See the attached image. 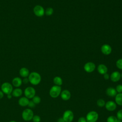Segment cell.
Wrapping results in <instances>:
<instances>
[{
    "mask_svg": "<svg viewBox=\"0 0 122 122\" xmlns=\"http://www.w3.org/2000/svg\"><path fill=\"white\" fill-rule=\"evenodd\" d=\"M117 122H122V121H121V120H119V119H118V120H117Z\"/></svg>",
    "mask_w": 122,
    "mask_h": 122,
    "instance_id": "8d00e7d4",
    "label": "cell"
},
{
    "mask_svg": "<svg viewBox=\"0 0 122 122\" xmlns=\"http://www.w3.org/2000/svg\"><path fill=\"white\" fill-rule=\"evenodd\" d=\"M32 121L33 122H40L41 121V118L40 116L38 115H34Z\"/></svg>",
    "mask_w": 122,
    "mask_h": 122,
    "instance_id": "4316f807",
    "label": "cell"
},
{
    "mask_svg": "<svg viewBox=\"0 0 122 122\" xmlns=\"http://www.w3.org/2000/svg\"><path fill=\"white\" fill-rule=\"evenodd\" d=\"M30 100L25 96L20 97L18 100V104L22 107H26L28 106Z\"/></svg>",
    "mask_w": 122,
    "mask_h": 122,
    "instance_id": "9a60e30c",
    "label": "cell"
},
{
    "mask_svg": "<svg viewBox=\"0 0 122 122\" xmlns=\"http://www.w3.org/2000/svg\"><path fill=\"white\" fill-rule=\"evenodd\" d=\"M97 71L100 74L103 75L107 72L108 68L106 65L101 64L98 65L97 67Z\"/></svg>",
    "mask_w": 122,
    "mask_h": 122,
    "instance_id": "ac0fdd59",
    "label": "cell"
},
{
    "mask_svg": "<svg viewBox=\"0 0 122 122\" xmlns=\"http://www.w3.org/2000/svg\"><path fill=\"white\" fill-rule=\"evenodd\" d=\"M105 107L106 109L109 112H113L117 108V104L115 102L109 101L105 103Z\"/></svg>",
    "mask_w": 122,
    "mask_h": 122,
    "instance_id": "9c48e42d",
    "label": "cell"
},
{
    "mask_svg": "<svg viewBox=\"0 0 122 122\" xmlns=\"http://www.w3.org/2000/svg\"><path fill=\"white\" fill-rule=\"evenodd\" d=\"M117 118L116 116H113V115H111L109 116L107 118V122H117Z\"/></svg>",
    "mask_w": 122,
    "mask_h": 122,
    "instance_id": "cb8c5ba5",
    "label": "cell"
},
{
    "mask_svg": "<svg viewBox=\"0 0 122 122\" xmlns=\"http://www.w3.org/2000/svg\"><path fill=\"white\" fill-rule=\"evenodd\" d=\"M57 122H65L64 121L62 117H61V118H60L58 119Z\"/></svg>",
    "mask_w": 122,
    "mask_h": 122,
    "instance_id": "e575fe53",
    "label": "cell"
},
{
    "mask_svg": "<svg viewBox=\"0 0 122 122\" xmlns=\"http://www.w3.org/2000/svg\"><path fill=\"white\" fill-rule=\"evenodd\" d=\"M34 14L38 17H42L45 13L44 8L41 5H36L33 8Z\"/></svg>",
    "mask_w": 122,
    "mask_h": 122,
    "instance_id": "ba28073f",
    "label": "cell"
},
{
    "mask_svg": "<svg viewBox=\"0 0 122 122\" xmlns=\"http://www.w3.org/2000/svg\"><path fill=\"white\" fill-rule=\"evenodd\" d=\"M22 83V80L20 77H16L13 79L12 81V85L16 88H19Z\"/></svg>",
    "mask_w": 122,
    "mask_h": 122,
    "instance_id": "2e32d148",
    "label": "cell"
},
{
    "mask_svg": "<svg viewBox=\"0 0 122 122\" xmlns=\"http://www.w3.org/2000/svg\"><path fill=\"white\" fill-rule=\"evenodd\" d=\"M53 12V10L52 8H51V7L47 8L45 11V13L47 16L51 15L52 14Z\"/></svg>",
    "mask_w": 122,
    "mask_h": 122,
    "instance_id": "d4e9b609",
    "label": "cell"
},
{
    "mask_svg": "<svg viewBox=\"0 0 122 122\" xmlns=\"http://www.w3.org/2000/svg\"><path fill=\"white\" fill-rule=\"evenodd\" d=\"M9 122H16V121H10Z\"/></svg>",
    "mask_w": 122,
    "mask_h": 122,
    "instance_id": "74e56055",
    "label": "cell"
},
{
    "mask_svg": "<svg viewBox=\"0 0 122 122\" xmlns=\"http://www.w3.org/2000/svg\"><path fill=\"white\" fill-rule=\"evenodd\" d=\"M29 82L33 85H38L41 81V78L40 74L37 72H31L28 76Z\"/></svg>",
    "mask_w": 122,
    "mask_h": 122,
    "instance_id": "6da1fadb",
    "label": "cell"
},
{
    "mask_svg": "<svg viewBox=\"0 0 122 122\" xmlns=\"http://www.w3.org/2000/svg\"><path fill=\"white\" fill-rule=\"evenodd\" d=\"M36 104L32 102V100L31 101H30L29 102V104L28 105V106L29 107V108L30 109H31V108H33L34 107H35Z\"/></svg>",
    "mask_w": 122,
    "mask_h": 122,
    "instance_id": "f546056e",
    "label": "cell"
},
{
    "mask_svg": "<svg viewBox=\"0 0 122 122\" xmlns=\"http://www.w3.org/2000/svg\"><path fill=\"white\" fill-rule=\"evenodd\" d=\"M116 117L118 119L122 121V109L119 110L116 114Z\"/></svg>",
    "mask_w": 122,
    "mask_h": 122,
    "instance_id": "83f0119b",
    "label": "cell"
},
{
    "mask_svg": "<svg viewBox=\"0 0 122 122\" xmlns=\"http://www.w3.org/2000/svg\"><path fill=\"white\" fill-rule=\"evenodd\" d=\"M24 94L26 97L29 99H32L36 94L35 89L31 86L26 87L24 91Z\"/></svg>",
    "mask_w": 122,
    "mask_h": 122,
    "instance_id": "8992f818",
    "label": "cell"
},
{
    "mask_svg": "<svg viewBox=\"0 0 122 122\" xmlns=\"http://www.w3.org/2000/svg\"><path fill=\"white\" fill-rule=\"evenodd\" d=\"M99 118V114L95 111H91L88 112L86 116L87 122H96Z\"/></svg>",
    "mask_w": 122,
    "mask_h": 122,
    "instance_id": "277c9868",
    "label": "cell"
},
{
    "mask_svg": "<svg viewBox=\"0 0 122 122\" xmlns=\"http://www.w3.org/2000/svg\"><path fill=\"white\" fill-rule=\"evenodd\" d=\"M116 65L118 69L122 70V59L118 60L116 62Z\"/></svg>",
    "mask_w": 122,
    "mask_h": 122,
    "instance_id": "484cf974",
    "label": "cell"
},
{
    "mask_svg": "<svg viewBox=\"0 0 122 122\" xmlns=\"http://www.w3.org/2000/svg\"><path fill=\"white\" fill-rule=\"evenodd\" d=\"M20 75L23 78H26L29 76L30 72L29 70L25 67L21 68L19 71Z\"/></svg>",
    "mask_w": 122,
    "mask_h": 122,
    "instance_id": "d6986e66",
    "label": "cell"
},
{
    "mask_svg": "<svg viewBox=\"0 0 122 122\" xmlns=\"http://www.w3.org/2000/svg\"><path fill=\"white\" fill-rule=\"evenodd\" d=\"M32 102L36 105L38 104H39L41 102V98L40 96L35 95L34 96L32 99Z\"/></svg>",
    "mask_w": 122,
    "mask_h": 122,
    "instance_id": "603a6c76",
    "label": "cell"
},
{
    "mask_svg": "<svg viewBox=\"0 0 122 122\" xmlns=\"http://www.w3.org/2000/svg\"><path fill=\"white\" fill-rule=\"evenodd\" d=\"M61 92V87L54 85L51 88L49 91V94L51 97L53 98H56L60 95Z\"/></svg>",
    "mask_w": 122,
    "mask_h": 122,
    "instance_id": "3957f363",
    "label": "cell"
},
{
    "mask_svg": "<svg viewBox=\"0 0 122 122\" xmlns=\"http://www.w3.org/2000/svg\"><path fill=\"white\" fill-rule=\"evenodd\" d=\"M53 81L55 85L61 86L63 83L62 79L59 76H56L53 78Z\"/></svg>",
    "mask_w": 122,
    "mask_h": 122,
    "instance_id": "44dd1931",
    "label": "cell"
},
{
    "mask_svg": "<svg viewBox=\"0 0 122 122\" xmlns=\"http://www.w3.org/2000/svg\"><path fill=\"white\" fill-rule=\"evenodd\" d=\"M101 51L104 54V55H109L112 52V48L111 47L107 44H103L101 47Z\"/></svg>",
    "mask_w": 122,
    "mask_h": 122,
    "instance_id": "4fadbf2b",
    "label": "cell"
},
{
    "mask_svg": "<svg viewBox=\"0 0 122 122\" xmlns=\"http://www.w3.org/2000/svg\"><path fill=\"white\" fill-rule=\"evenodd\" d=\"M12 96L11 95V94H8L7 95V97L8 98V99H10L11 98H12Z\"/></svg>",
    "mask_w": 122,
    "mask_h": 122,
    "instance_id": "d590c367",
    "label": "cell"
},
{
    "mask_svg": "<svg viewBox=\"0 0 122 122\" xmlns=\"http://www.w3.org/2000/svg\"><path fill=\"white\" fill-rule=\"evenodd\" d=\"M13 90L12 85L8 82H5L1 85V91L6 95L11 94Z\"/></svg>",
    "mask_w": 122,
    "mask_h": 122,
    "instance_id": "5b68a950",
    "label": "cell"
},
{
    "mask_svg": "<svg viewBox=\"0 0 122 122\" xmlns=\"http://www.w3.org/2000/svg\"><path fill=\"white\" fill-rule=\"evenodd\" d=\"M78 122H87L86 118L84 117H81L78 120Z\"/></svg>",
    "mask_w": 122,
    "mask_h": 122,
    "instance_id": "4dcf8cb0",
    "label": "cell"
},
{
    "mask_svg": "<svg viewBox=\"0 0 122 122\" xmlns=\"http://www.w3.org/2000/svg\"><path fill=\"white\" fill-rule=\"evenodd\" d=\"M60 96L62 100L64 101H68L71 97V93L68 90H64L61 91Z\"/></svg>",
    "mask_w": 122,
    "mask_h": 122,
    "instance_id": "8fae6325",
    "label": "cell"
},
{
    "mask_svg": "<svg viewBox=\"0 0 122 122\" xmlns=\"http://www.w3.org/2000/svg\"><path fill=\"white\" fill-rule=\"evenodd\" d=\"M29 82L28 78L26 77V78H24V79L22 80V82L24 84H27V83H28Z\"/></svg>",
    "mask_w": 122,
    "mask_h": 122,
    "instance_id": "1f68e13d",
    "label": "cell"
},
{
    "mask_svg": "<svg viewBox=\"0 0 122 122\" xmlns=\"http://www.w3.org/2000/svg\"><path fill=\"white\" fill-rule=\"evenodd\" d=\"M115 102L116 104L122 106V93H119L115 96Z\"/></svg>",
    "mask_w": 122,
    "mask_h": 122,
    "instance_id": "ffe728a7",
    "label": "cell"
},
{
    "mask_svg": "<svg viewBox=\"0 0 122 122\" xmlns=\"http://www.w3.org/2000/svg\"><path fill=\"white\" fill-rule=\"evenodd\" d=\"M111 80L113 82H117L121 78V73L118 71H115L112 72L110 76Z\"/></svg>",
    "mask_w": 122,
    "mask_h": 122,
    "instance_id": "7c38bea8",
    "label": "cell"
},
{
    "mask_svg": "<svg viewBox=\"0 0 122 122\" xmlns=\"http://www.w3.org/2000/svg\"><path fill=\"white\" fill-rule=\"evenodd\" d=\"M97 105L99 107H103L105 105V101L103 99H99L97 101Z\"/></svg>",
    "mask_w": 122,
    "mask_h": 122,
    "instance_id": "7402d4cb",
    "label": "cell"
},
{
    "mask_svg": "<svg viewBox=\"0 0 122 122\" xmlns=\"http://www.w3.org/2000/svg\"><path fill=\"white\" fill-rule=\"evenodd\" d=\"M95 65L92 62H88L86 63L84 66V70L88 73L92 72L95 69Z\"/></svg>",
    "mask_w": 122,
    "mask_h": 122,
    "instance_id": "30bf717a",
    "label": "cell"
},
{
    "mask_svg": "<svg viewBox=\"0 0 122 122\" xmlns=\"http://www.w3.org/2000/svg\"><path fill=\"white\" fill-rule=\"evenodd\" d=\"M22 93H23V91L20 88H16L15 89L13 90L11 93V95L12 97L17 98V97H20L22 95Z\"/></svg>",
    "mask_w": 122,
    "mask_h": 122,
    "instance_id": "e0dca14e",
    "label": "cell"
},
{
    "mask_svg": "<svg viewBox=\"0 0 122 122\" xmlns=\"http://www.w3.org/2000/svg\"><path fill=\"white\" fill-rule=\"evenodd\" d=\"M103 78L105 80H107L110 78V75L107 73H106L103 74Z\"/></svg>",
    "mask_w": 122,
    "mask_h": 122,
    "instance_id": "d6a6232c",
    "label": "cell"
},
{
    "mask_svg": "<svg viewBox=\"0 0 122 122\" xmlns=\"http://www.w3.org/2000/svg\"><path fill=\"white\" fill-rule=\"evenodd\" d=\"M4 94V93L1 90H0V100L2 99L3 98Z\"/></svg>",
    "mask_w": 122,
    "mask_h": 122,
    "instance_id": "836d02e7",
    "label": "cell"
},
{
    "mask_svg": "<svg viewBox=\"0 0 122 122\" xmlns=\"http://www.w3.org/2000/svg\"><path fill=\"white\" fill-rule=\"evenodd\" d=\"M106 94L107 96L111 97H115L117 94L116 89L113 87H108L106 90Z\"/></svg>",
    "mask_w": 122,
    "mask_h": 122,
    "instance_id": "5bb4252c",
    "label": "cell"
},
{
    "mask_svg": "<svg viewBox=\"0 0 122 122\" xmlns=\"http://www.w3.org/2000/svg\"><path fill=\"white\" fill-rule=\"evenodd\" d=\"M115 89L117 93H122V84L117 85Z\"/></svg>",
    "mask_w": 122,
    "mask_h": 122,
    "instance_id": "f1b7e54d",
    "label": "cell"
},
{
    "mask_svg": "<svg viewBox=\"0 0 122 122\" xmlns=\"http://www.w3.org/2000/svg\"><path fill=\"white\" fill-rule=\"evenodd\" d=\"M121 78L122 79V73L121 74Z\"/></svg>",
    "mask_w": 122,
    "mask_h": 122,
    "instance_id": "f35d334b",
    "label": "cell"
},
{
    "mask_svg": "<svg viewBox=\"0 0 122 122\" xmlns=\"http://www.w3.org/2000/svg\"><path fill=\"white\" fill-rule=\"evenodd\" d=\"M34 115L32 110L29 108H26L21 113V117L23 120L25 121H30L32 120Z\"/></svg>",
    "mask_w": 122,
    "mask_h": 122,
    "instance_id": "7a4b0ae2",
    "label": "cell"
},
{
    "mask_svg": "<svg viewBox=\"0 0 122 122\" xmlns=\"http://www.w3.org/2000/svg\"><path fill=\"white\" fill-rule=\"evenodd\" d=\"M62 118L65 122H71L74 119L73 112L70 110L65 111L63 112Z\"/></svg>",
    "mask_w": 122,
    "mask_h": 122,
    "instance_id": "52a82bcc",
    "label": "cell"
}]
</instances>
